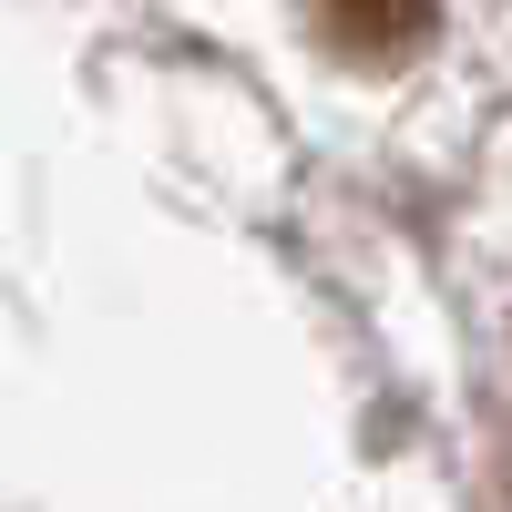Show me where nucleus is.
Wrapping results in <instances>:
<instances>
[{
  "mask_svg": "<svg viewBox=\"0 0 512 512\" xmlns=\"http://www.w3.org/2000/svg\"><path fill=\"white\" fill-rule=\"evenodd\" d=\"M318 21L338 52H359V62H400L420 31H431V0H318Z\"/></svg>",
  "mask_w": 512,
  "mask_h": 512,
  "instance_id": "f257e3e1",
  "label": "nucleus"
}]
</instances>
